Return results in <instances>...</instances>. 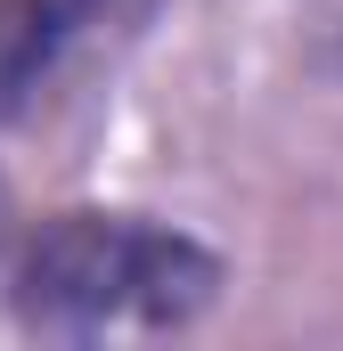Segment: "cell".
<instances>
[{
    "label": "cell",
    "instance_id": "obj_1",
    "mask_svg": "<svg viewBox=\"0 0 343 351\" xmlns=\"http://www.w3.org/2000/svg\"><path fill=\"white\" fill-rule=\"evenodd\" d=\"M221 262L147 213H58L25 237L8 269V302L25 335L49 343H131L204 319Z\"/></svg>",
    "mask_w": 343,
    "mask_h": 351
},
{
    "label": "cell",
    "instance_id": "obj_2",
    "mask_svg": "<svg viewBox=\"0 0 343 351\" xmlns=\"http://www.w3.org/2000/svg\"><path fill=\"white\" fill-rule=\"evenodd\" d=\"M147 0H0V123L41 106L74 66H90Z\"/></svg>",
    "mask_w": 343,
    "mask_h": 351
}]
</instances>
